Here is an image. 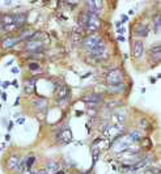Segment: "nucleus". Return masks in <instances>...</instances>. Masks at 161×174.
Segmentation results:
<instances>
[{"instance_id": "1", "label": "nucleus", "mask_w": 161, "mask_h": 174, "mask_svg": "<svg viewBox=\"0 0 161 174\" xmlns=\"http://www.w3.org/2000/svg\"><path fill=\"white\" fill-rule=\"evenodd\" d=\"M134 144H135L134 139L130 136L128 134H123V135H119L117 140L110 143V147L114 153H122L123 151L128 149V148L132 147Z\"/></svg>"}, {"instance_id": "2", "label": "nucleus", "mask_w": 161, "mask_h": 174, "mask_svg": "<svg viewBox=\"0 0 161 174\" xmlns=\"http://www.w3.org/2000/svg\"><path fill=\"white\" fill-rule=\"evenodd\" d=\"M84 26L86 28L89 33H96L97 30L101 28V20H100L98 15L92 13V12H88L86 13V21Z\"/></svg>"}, {"instance_id": "3", "label": "nucleus", "mask_w": 161, "mask_h": 174, "mask_svg": "<svg viewBox=\"0 0 161 174\" xmlns=\"http://www.w3.org/2000/svg\"><path fill=\"white\" fill-rule=\"evenodd\" d=\"M123 132V127L118 124H110L106 128H103V137L110 139V140H115V137H118L119 135Z\"/></svg>"}, {"instance_id": "4", "label": "nucleus", "mask_w": 161, "mask_h": 174, "mask_svg": "<svg viewBox=\"0 0 161 174\" xmlns=\"http://www.w3.org/2000/svg\"><path fill=\"white\" fill-rule=\"evenodd\" d=\"M106 81L109 85H117V84H122L123 82V73L121 69L114 68L107 73L106 76Z\"/></svg>"}, {"instance_id": "5", "label": "nucleus", "mask_w": 161, "mask_h": 174, "mask_svg": "<svg viewBox=\"0 0 161 174\" xmlns=\"http://www.w3.org/2000/svg\"><path fill=\"white\" fill-rule=\"evenodd\" d=\"M90 55L96 59H100V60H103V59H107L109 56V51H107V47L105 43H100L98 46H96L94 49L90 50Z\"/></svg>"}, {"instance_id": "6", "label": "nucleus", "mask_w": 161, "mask_h": 174, "mask_svg": "<svg viewBox=\"0 0 161 174\" xmlns=\"http://www.w3.org/2000/svg\"><path fill=\"white\" fill-rule=\"evenodd\" d=\"M103 41L101 40L100 37H97V36H89V37H86L84 41H82V46H84V49H86V50H92V49H94L96 46H98L100 43H102Z\"/></svg>"}, {"instance_id": "7", "label": "nucleus", "mask_w": 161, "mask_h": 174, "mask_svg": "<svg viewBox=\"0 0 161 174\" xmlns=\"http://www.w3.org/2000/svg\"><path fill=\"white\" fill-rule=\"evenodd\" d=\"M85 3L89 8V12H92V13L98 15L102 11V5H103L102 0H85Z\"/></svg>"}, {"instance_id": "8", "label": "nucleus", "mask_w": 161, "mask_h": 174, "mask_svg": "<svg viewBox=\"0 0 161 174\" xmlns=\"http://www.w3.org/2000/svg\"><path fill=\"white\" fill-rule=\"evenodd\" d=\"M58 140L60 144H68L72 141V131L69 128H64L58 134Z\"/></svg>"}, {"instance_id": "9", "label": "nucleus", "mask_w": 161, "mask_h": 174, "mask_svg": "<svg viewBox=\"0 0 161 174\" xmlns=\"http://www.w3.org/2000/svg\"><path fill=\"white\" fill-rule=\"evenodd\" d=\"M132 53H134V56L136 59L142 58L143 56V53H144V43L142 41H134L132 42Z\"/></svg>"}, {"instance_id": "10", "label": "nucleus", "mask_w": 161, "mask_h": 174, "mask_svg": "<svg viewBox=\"0 0 161 174\" xmlns=\"http://www.w3.org/2000/svg\"><path fill=\"white\" fill-rule=\"evenodd\" d=\"M103 99V96L100 94V93H90V94H86L82 97V101L86 102V103H98Z\"/></svg>"}, {"instance_id": "11", "label": "nucleus", "mask_w": 161, "mask_h": 174, "mask_svg": "<svg viewBox=\"0 0 161 174\" xmlns=\"http://www.w3.org/2000/svg\"><path fill=\"white\" fill-rule=\"evenodd\" d=\"M25 49L28 51H42L43 50V42L41 41H28L25 45Z\"/></svg>"}, {"instance_id": "12", "label": "nucleus", "mask_w": 161, "mask_h": 174, "mask_svg": "<svg viewBox=\"0 0 161 174\" xmlns=\"http://www.w3.org/2000/svg\"><path fill=\"white\" fill-rule=\"evenodd\" d=\"M20 162L21 161H20L19 155H11L9 158H8V161H7V166H8V169H11V170H15Z\"/></svg>"}, {"instance_id": "13", "label": "nucleus", "mask_w": 161, "mask_h": 174, "mask_svg": "<svg viewBox=\"0 0 161 174\" xmlns=\"http://www.w3.org/2000/svg\"><path fill=\"white\" fill-rule=\"evenodd\" d=\"M20 41V38H16V37H8V38H4L2 41V47L3 49H11V47H13L17 42Z\"/></svg>"}, {"instance_id": "14", "label": "nucleus", "mask_w": 161, "mask_h": 174, "mask_svg": "<svg viewBox=\"0 0 161 174\" xmlns=\"http://www.w3.org/2000/svg\"><path fill=\"white\" fill-rule=\"evenodd\" d=\"M36 90V79H30V80H26L24 84V92L26 94H32L34 93Z\"/></svg>"}, {"instance_id": "15", "label": "nucleus", "mask_w": 161, "mask_h": 174, "mask_svg": "<svg viewBox=\"0 0 161 174\" xmlns=\"http://www.w3.org/2000/svg\"><path fill=\"white\" fill-rule=\"evenodd\" d=\"M68 94H69V88L66 85H63V86H60L59 89H56V98H58V101L59 99H66L68 97Z\"/></svg>"}, {"instance_id": "16", "label": "nucleus", "mask_w": 161, "mask_h": 174, "mask_svg": "<svg viewBox=\"0 0 161 174\" xmlns=\"http://www.w3.org/2000/svg\"><path fill=\"white\" fill-rule=\"evenodd\" d=\"M123 92H124L123 82L122 84H117V85H109V88H107V93H110V94H119Z\"/></svg>"}, {"instance_id": "17", "label": "nucleus", "mask_w": 161, "mask_h": 174, "mask_svg": "<svg viewBox=\"0 0 161 174\" xmlns=\"http://www.w3.org/2000/svg\"><path fill=\"white\" fill-rule=\"evenodd\" d=\"M59 168H60V164L55 160H50V161H47V164H46V170L49 172V174L59 170Z\"/></svg>"}, {"instance_id": "18", "label": "nucleus", "mask_w": 161, "mask_h": 174, "mask_svg": "<svg viewBox=\"0 0 161 174\" xmlns=\"http://www.w3.org/2000/svg\"><path fill=\"white\" fill-rule=\"evenodd\" d=\"M124 114H121V113H114V114L111 115V120L113 123L111 124H118V126H123L124 123Z\"/></svg>"}, {"instance_id": "19", "label": "nucleus", "mask_w": 161, "mask_h": 174, "mask_svg": "<svg viewBox=\"0 0 161 174\" xmlns=\"http://www.w3.org/2000/svg\"><path fill=\"white\" fill-rule=\"evenodd\" d=\"M33 105L36 106L38 110L43 111L46 109V106H47V101H46V99H43V98H40V99H36V101L33 102Z\"/></svg>"}, {"instance_id": "20", "label": "nucleus", "mask_w": 161, "mask_h": 174, "mask_svg": "<svg viewBox=\"0 0 161 174\" xmlns=\"http://www.w3.org/2000/svg\"><path fill=\"white\" fill-rule=\"evenodd\" d=\"M90 153H92V158H93V165L98 161V157H100V153H101V149L100 148H97L94 144L92 147V149H90Z\"/></svg>"}, {"instance_id": "21", "label": "nucleus", "mask_w": 161, "mask_h": 174, "mask_svg": "<svg viewBox=\"0 0 161 174\" xmlns=\"http://www.w3.org/2000/svg\"><path fill=\"white\" fill-rule=\"evenodd\" d=\"M151 55H153V58H156V60L161 59V47L160 46H156V47H152L151 49Z\"/></svg>"}, {"instance_id": "22", "label": "nucleus", "mask_w": 161, "mask_h": 174, "mask_svg": "<svg viewBox=\"0 0 161 174\" xmlns=\"http://www.w3.org/2000/svg\"><path fill=\"white\" fill-rule=\"evenodd\" d=\"M135 34H136L138 37H147L148 28L147 26H138L136 30H135Z\"/></svg>"}, {"instance_id": "23", "label": "nucleus", "mask_w": 161, "mask_h": 174, "mask_svg": "<svg viewBox=\"0 0 161 174\" xmlns=\"http://www.w3.org/2000/svg\"><path fill=\"white\" fill-rule=\"evenodd\" d=\"M128 135L134 139V141H135V143L140 141V140H142V137H143V134H142L140 131H132V132H128Z\"/></svg>"}, {"instance_id": "24", "label": "nucleus", "mask_w": 161, "mask_h": 174, "mask_svg": "<svg viewBox=\"0 0 161 174\" xmlns=\"http://www.w3.org/2000/svg\"><path fill=\"white\" fill-rule=\"evenodd\" d=\"M33 34H34V30H25L24 33H21L20 41H21V40H30V37H32Z\"/></svg>"}, {"instance_id": "25", "label": "nucleus", "mask_w": 161, "mask_h": 174, "mask_svg": "<svg viewBox=\"0 0 161 174\" xmlns=\"http://www.w3.org/2000/svg\"><path fill=\"white\" fill-rule=\"evenodd\" d=\"M34 161H36V157H34V156H30L29 158L25 160V161H24V166H25V169H28V170H29V169L32 168V165H33Z\"/></svg>"}, {"instance_id": "26", "label": "nucleus", "mask_w": 161, "mask_h": 174, "mask_svg": "<svg viewBox=\"0 0 161 174\" xmlns=\"http://www.w3.org/2000/svg\"><path fill=\"white\" fill-rule=\"evenodd\" d=\"M121 105V102L119 101H115V99H113V101H106L105 102V106L109 107V109H114L117 106H119Z\"/></svg>"}, {"instance_id": "27", "label": "nucleus", "mask_w": 161, "mask_h": 174, "mask_svg": "<svg viewBox=\"0 0 161 174\" xmlns=\"http://www.w3.org/2000/svg\"><path fill=\"white\" fill-rule=\"evenodd\" d=\"M143 174H160V169H156V168H148L147 170H144Z\"/></svg>"}, {"instance_id": "28", "label": "nucleus", "mask_w": 161, "mask_h": 174, "mask_svg": "<svg viewBox=\"0 0 161 174\" xmlns=\"http://www.w3.org/2000/svg\"><path fill=\"white\" fill-rule=\"evenodd\" d=\"M160 16L156 17V20H155V33H160Z\"/></svg>"}, {"instance_id": "29", "label": "nucleus", "mask_w": 161, "mask_h": 174, "mask_svg": "<svg viewBox=\"0 0 161 174\" xmlns=\"http://www.w3.org/2000/svg\"><path fill=\"white\" fill-rule=\"evenodd\" d=\"M29 68L32 71H36V69H40V64L38 63H29Z\"/></svg>"}, {"instance_id": "30", "label": "nucleus", "mask_w": 161, "mask_h": 174, "mask_svg": "<svg viewBox=\"0 0 161 174\" xmlns=\"http://www.w3.org/2000/svg\"><path fill=\"white\" fill-rule=\"evenodd\" d=\"M140 127L144 128V130L148 127V122H147L145 119H142V120H140Z\"/></svg>"}, {"instance_id": "31", "label": "nucleus", "mask_w": 161, "mask_h": 174, "mask_svg": "<svg viewBox=\"0 0 161 174\" xmlns=\"http://www.w3.org/2000/svg\"><path fill=\"white\" fill-rule=\"evenodd\" d=\"M16 123H17V124H24V123H25V119H24V118H20V119H17Z\"/></svg>"}, {"instance_id": "32", "label": "nucleus", "mask_w": 161, "mask_h": 174, "mask_svg": "<svg viewBox=\"0 0 161 174\" xmlns=\"http://www.w3.org/2000/svg\"><path fill=\"white\" fill-rule=\"evenodd\" d=\"M19 71H20V69L17 68V67H13V68H12V72H13V73H19Z\"/></svg>"}, {"instance_id": "33", "label": "nucleus", "mask_w": 161, "mask_h": 174, "mask_svg": "<svg viewBox=\"0 0 161 174\" xmlns=\"http://www.w3.org/2000/svg\"><path fill=\"white\" fill-rule=\"evenodd\" d=\"M118 41H121V42H124V41H126V38H124L123 36H119V37H118Z\"/></svg>"}, {"instance_id": "34", "label": "nucleus", "mask_w": 161, "mask_h": 174, "mask_svg": "<svg viewBox=\"0 0 161 174\" xmlns=\"http://www.w3.org/2000/svg\"><path fill=\"white\" fill-rule=\"evenodd\" d=\"M38 174H49V172L46 170V169H43V170H41V172H38Z\"/></svg>"}, {"instance_id": "35", "label": "nucleus", "mask_w": 161, "mask_h": 174, "mask_svg": "<svg viewBox=\"0 0 161 174\" xmlns=\"http://www.w3.org/2000/svg\"><path fill=\"white\" fill-rule=\"evenodd\" d=\"M128 19H127V16H122V23H126Z\"/></svg>"}, {"instance_id": "36", "label": "nucleus", "mask_w": 161, "mask_h": 174, "mask_svg": "<svg viewBox=\"0 0 161 174\" xmlns=\"http://www.w3.org/2000/svg\"><path fill=\"white\" fill-rule=\"evenodd\" d=\"M149 82H151V84H155V82H156V79H155V77H151V79H149Z\"/></svg>"}, {"instance_id": "37", "label": "nucleus", "mask_w": 161, "mask_h": 174, "mask_svg": "<svg viewBox=\"0 0 161 174\" xmlns=\"http://www.w3.org/2000/svg\"><path fill=\"white\" fill-rule=\"evenodd\" d=\"M54 174H66V173H64L63 170H56V172H55Z\"/></svg>"}, {"instance_id": "38", "label": "nucleus", "mask_w": 161, "mask_h": 174, "mask_svg": "<svg viewBox=\"0 0 161 174\" xmlns=\"http://www.w3.org/2000/svg\"><path fill=\"white\" fill-rule=\"evenodd\" d=\"M9 84H11V82H8V81H7V82H3V86H4V88H7V86L9 85Z\"/></svg>"}, {"instance_id": "39", "label": "nucleus", "mask_w": 161, "mask_h": 174, "mask_svg": "<svg viewBox=\"0 0 161 174\" xmlns=\"http://www.w3.org/2000/svg\"><path fill=\"white\" fill-rule=\"evenodd\" d=\"M118 33H124V28H122V29L119 28V29H118Z\"/></svg>"}, {"instance_id": "40", "label": "nucleus", "mask_w": 161, "mask_h": 174, "mask_svg": "<svg viewBox=\"0 0 161 174\" xmlns=\"http://www.w3.org/2000/svg\"><path fill=\"white\" fill-rule=\"evenodd\" d=\"M76 115H77V117H79V115H82V111H77V113H76Z\"/></svg>"}, {"instance_id": "41", "label": "nucleus", "mask_w": 161, "mask_h": 174, "mask_svg": "<svg viewBox=\"0 0 161 174\" xmlns=\"http://www.w3.org/2000/svg\"><path fill=\"white\" fill-rule=\"evenodd\" d=\"M0 29H3V24H2V21H0Z\"/></svg>"}]
</instances>
